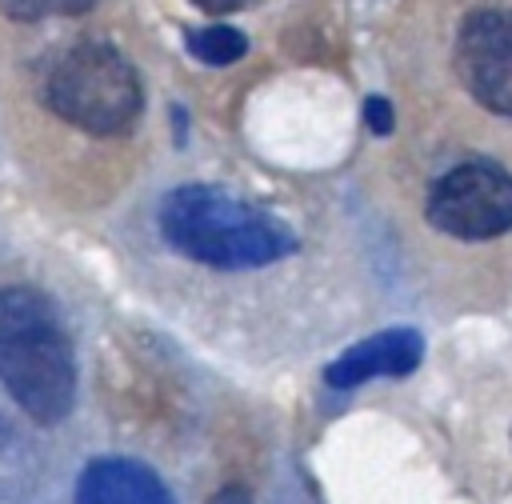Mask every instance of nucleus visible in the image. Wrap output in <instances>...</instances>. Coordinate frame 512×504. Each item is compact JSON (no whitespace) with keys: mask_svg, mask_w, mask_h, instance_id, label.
Returning a JSON list of instances; mask_svg holds the SVG:
<instances>
[{"mask_svg":"<svg viewBox=\"0 0 512 504\" xmlns=\"http://www.w3.org/2000/svg\"><path fill=\"white\" fill-rule=\"evenodd\" d=\"M164 240L208 268H260L296 248L292 228L212 184H184L160 204Z\"/></svg>","mask_w":512,"mask_h":504,"instance_id":"1","label":"nucleus"},{"mask_svg":"<svg viewBox=\"0 0 512 504\" xmlns=\"http://www.w3.org/2000/svg\"><path fill=\"white\" fill-rule=\"evenodd\" d=\"M0 380L36 424H60L72 412V340L56 308L32 288L0 292Z\"/></svg>","mask_w":512,"mask_h":504,"instance_id":"2","label":"nucleus"},{"mask_svg":"<svg viewBox=\"0 0 512 504\" xmlns=\"http://www.w3.org/2000/svg\"><path fill=\"white\" fill-rule=\"evenodd\" d=\"M44 96L60 120L96 136H112L128 128L144 104L136 68L112 44L100 40H84L68 48L52 64Z\"/></svg>","mask_w":512,"mask_h":504,"instance_id":"3","label":"nucleus"},{"mask_svg":"<svg viewBox=\"0 0 512 504\" xmlns=\"http://www.w3.org/2000/svg\"><path fill=\"white\" fill-rule=\"evenodd\" d=\"M432 228L456 240H492L512 228V176L492 160L448 168L428 192Z\"/></svg>","mask_w":512,"mask_h":504,"instance_id":"4","label":"nucleus"},{"mask_svg":"<svg viewBox=\"0 0 512 504\" xmlns=\"http://www.w3.org/2000/svg\"><path fill=\"white\" fill-rule=\"evenodd\" d=\"M456 76L476 104L512 120V12L476 8L456 32Z\"/></svg>","mask_w":512,"mask_h":504,"instance_id":"5","label":"nucleus"},{"mask_svg":"<svg viewBox=\"0 0 512 504\" xmlns=\"http://www.w3.org/2000/svg\"><path fill=\"white\" fill-rule=\"evenodd\" d=\"M420 352H424V344L412 328H388V332H376V336L352 344L348 352H340L328 364L324 380L332 388H356L372 376H408L420 364Z\"/></svg>","mask_w":512,"mask_h":504,"instance_id":"6","label":"nucleus"},{"mask_svg":"<svg viewBox=\"0 0 512 504\" xmlns=\"http://www.w3.org/2000/svg\"><path fill=\"white\" fill-rule=\"evenodd\" d=\"M76 504H172V496L152 468L124 456H104L80 472Z\"/></svg>","mask_w":512,"mask_h":504,"instance_id":"7","label":"nucleus"},{"mask_svg":"<svg viewBox=\"0 0 512 504\" xmlns=\"http://www.w3.org/2000/svg\"><path fill=\"white\" fill-rule=\"evenodd\" d=\"M188 52L200 64L224 68V64H236L248 52V40H244V32H236L228 24H212V28H200V32L188 36Z\"/></svg>","mask_w":512,"mask_h":504,"instance_id":"8","label":"nucleus"},{"mask_svg":"<svg viewBox=\"0 0 512 504\" xmlns=\"http://www.w3.org/2000/svg\"><path fill=\"white\" fill-rule=\"evenodd\" d=\"M0 4L16 20H44V16H64V12H84L92 0H0Z\"/></svg>","mask_w":512,"mask_h":504,"instance_id":"9","label":"nucleus"},{"mask_svg":"<svg viewBox=\"0 0 512 504\" xmlns=\"http://www.w3.org/2000/svg\"><path fill=\"white\" fill-rule=\"evenodd\" d=\"M364 116H368V128H372L376 136H388L392 124H396V120H392V104H388L384 96H372V100L364 104Z\"/></svg>","mask_w":512,"mask_h":504,"instance_id":"10","label":"nucleus"},{"mask_svg":"<svg viewBox=\"0 0 512 504\" xmlns=\"http://www.w3.org/2000/svg\"><path fill=\"white\" fill-rule=\"evenodd\" d=\"M196 8H204V12H236V8H244L248 0H192Z\"/></svg>","mask_w":512,"mask_h":504,"instance_id":"11","label":"nucleus"}]
</instances>
